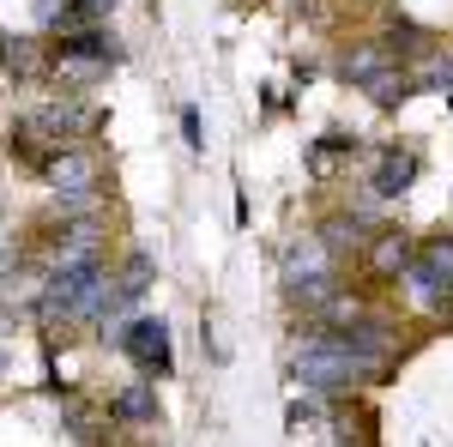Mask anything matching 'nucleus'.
<instances>
[{
	"instance_id": "f257e3e1",
	"label": "nucleus",
	"mask_w": 453,
	"mask_h": 447,
	"mask_svg": "<svg viewBox=\"0 0 453 447\" xmlns=\"http://www.w3.org/2000/svg\"><path fill=\"white\" fill-rule=\"evenodd\" d=\"M363 369H369V357H357L345 339H309L303 351H296V375L309 381V387H320V393L350 387Z\"/></svg>"
},
{
	"instance_id": "f03ea898",
	"label": "nucleus",
	"mask_w": 453,
	"mask_h": 447,
	"mask_svg": "<svg viewBox=\"0 0 453 447\" xmlns=\"http://www.w3.org/2000/svg\"><path fill=\"white\" fill-rule=\"evenodd\" d=\"M405 284L411 297L429 309H448L453 303V236H435L418 248V260H405Z\"/></svg>"
},
{
	"instance_id": "7ed1b4c3",
	"label": "nucleus",
	"mask_w": 453,
	"mask_h": 447,
	"mask_svg": "<svg viewBox=\"0 0 453 447\" xmlns=\"http://www.w3.org/2000/svg\"><path fill=\"white\" fill-rule=\"evenodd\" d=\"M284 284H290V297H303V303H326V297H333L326 242H309V248H296V254H290V266H284Z\"/></svg>"
},
{
	"instance_id": "20e7f679",
	"label": "nucleus",
	"mask_w": 453,
	"mask_h": 447,
	"mask_svg": "<svg viewBox=\"0 0 453 447\" xmlns=\"http://www.w3.org/2000/svg\"><path fill=\"white\" fill-rule=\"evenodd\" d=\"M121 344H127V357L140 363L145 375H164V369H170V327H164V320H151V314L127 320V327H121Z\"/></svg>"
},
{
	"instance_id": "39448f33",
	"label": "nucleus",
	"mask_w": 453,
	"mask_h": 447,
	"mask_svg": "<svg viewBox=\"0 0 453 447\" xmlns=\"http://www.w3.org/2000/svg\"><path fill=\"white\" fill-rule=\"evenodd\" d=\"M49 181H55L67 200H85V194L97 188V170H91V158H79V151H67V158L55 151V158H49Z\"/></svg>"
},
{
	"instance_id": "423d86ee",
	"label": "nucleus",
	"mask_w": 453,
	"mask_h": 447,
	"mask_svg": "<svg viewBox=\"0 0 453 447\" xmlns=\"http://www.w3.org/2000/svg\"><path fill=\"white\" fill-rule=\"evenodd\" d=\"M411 181H418V158H411V151H387L381 164H375V194H387V200L405 194Z\"/></svg>"
},
{
	"instance_id": "0eeeda50",
	"label": "nucleus",
	"mask_w": 453,
	"mask_h": 447,
	"mask_svg": "<svg viewBox=\"0 0 453 447\" xmlns=\"http://www.w3.org/2000/svg\"><path fill=\"white\" fill-rule=\"evenodd\" d=\"M405 91H411V85H405V73H393V67H381V73H369V79H363V97H369V104H381V109L405 104Z\"/></svg>"
},
{
	"instance_id": "6e6552de",
	"label": "nucleus",
	"mask_w": 453,
	"mask_h": 447,
	"mask_svg": "<svg viewBox=\"0 0 453 447\" xmlns=\"http://www.w3.org/2000/svg\"><path fill=\"white\" fill-rule=\"evenodd\" d=\"M405 260H411V242L399 236V230H387V236L375 242V273H381V278H399V273H405Z\"/></svg>"
},
{
	"instance_id": "1a4fd4ad",
	"label": "nucleus",
	"mask_w": 453,
	"mask_h": 447,
	"mask_svg": "<svg viewBox=\"0 0 453 447\" xmlns=\"http://www.w3.org/2000/svg\"><path fill=\"white\" fill-rule=\"evenodd\" d=\"M115 412L127 417V423H151V417H157V399H151V387H127V393L115 399Z\"/></svg>"
},
{
	"instance_id": "9d476101",
	"label": "nucleus",
	"mask_w": 453,
	"mask_h": 447,
	"mask_svg": "<svg viewBox=\"0 0 453 447\" xmlns=\"http://www.w3.org/2000/svg\"><path fill=\"white\" fill-rule=\"evenodd\" d=\"M381 67H387L381 49H350V55H345V79H350V85H363L369 73H381Z\"/></svg>"
},
{
	"instance_id": "9b49d317",
	"label": "nucleus",
	"mask_w": 453,
	"mask_h": 447,
	"mask_svg": "<svg viewBox=\"0 0 453 447\" xmlns=\"http://www.w3.org/2000/svg\"><path fill=\"white\" fill-rule=\"evenodd\" d=\"M0 61H6L12 73H31L36 67V49L25 42V36H0Z\"/></svg>"
}]
</instances>
